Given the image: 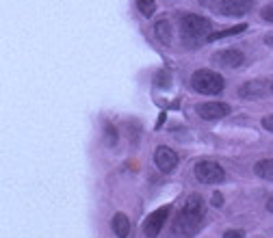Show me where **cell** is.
Masks as SVG:
<instances>
[{
    "label": "cell",
    "mask_w": 273,
    "mask_h": 238,
    "mask_svg": "<svg viewBox=\"0 0 273 238\" xmlns=\"http://www.w3.org/2000/svg\"><path fill=\"white\" fill-rule=\"evenodd\" d=\"M202 219H204V201L197 193H193V195L187 197V201H184L178 219H176L174 234H178L182 238L195 236L199 232V227H202Z\"/></svg>",
    "instance_id": "6da1fadb"
},
{
    "label": "cell",
    "mask_w": 273,
    "mask_h": 238,
    "mask_svg": "<svg viewBox=\"0 0 273 238\" xmlns=\"http://www.w3.org/2000/svg\"><path fill=\"white\" fill-rule=\"evenodd\" d=\"M211 28H213V24L204 15L184 13L180 18V35L187 46H197L202 39L206 42L208 35H211Z\"/></svg>",
    "instance_id": "7a4b0ae2"
},
{
    "label": "cell",
    "mask_w": 273,
    "mask_h": 238,
    "mask_svg": "<svg viewBox=\"0 0 273 238\" xmlns=\"http://www.w3.org/2000/svg\"><path fill=\"white\" fill-rule=\"evenodd\" d=\"M191 87H193V91L202 93V95H217L223 91L226 80L215 70H197L191 76Z\"/></svg>",
    "instance_id": "3957f363"
},
{
    "label": "cell",
    "mask_w": 273,
    "mask_h": 238,
    "mask_svg": "<svg viewBox=\"0 0 273 238\" xmlns=\"http://www.w3.org/2000/svg\"><path fill=\"white\" fill-rule=\"evenodd\" d=\"M193 174L197 178V182H202V184H219V182L226 180V171H223V167L219 165V162H215V160L195 162Z\"/></svg>",
    "instance_id": "277c9868"
},
{
    "label": "cell",
    "mask_w": 273,
    "mask_h": 238,
    "mask_svg": "<svg viewBox=\"0 0 273 238\" xmlns=\"http://www.w3.org/2000/svg\"><path fill=\"white\" fill-rule=\"evenodd\" d=\"M211 7L223 18H238L254 9V0H215Z\"/></svg>",
    "instance_id": "5b68a950"
},
{
    "label": "cell",
    "mask_w": 273,
    "mask_h": 238,
    "mask_svg": "<svg viewBox=\"0 0 273 238\" xmlns=\"http://www.w3.org/2000/svg\"><path fill=\"white\" fill-rule=\"evenodd\" d=\"M169 212H172V206H160L158 210L150 212V215L143 219V234L148 238H156L160 234V229H163L167 217H169Z\"/></svg>",
    "instance_id": "8992f818"
},
{
    "label": "cell",
    "mask_w": 273,
    "mask_h": 238,
    "mask_svg": "<svg viewBox=\"0 0 273 238\" xmlns=\"http://www.w3.org/2000/svg\"><path fill=\"white\" fill-rule=\"evenodd\" d=\"M213 63L219 67H228V70H236L245 63V54L241 48H223L217 54H213Z\"/></svg>",
    "instance_id": "52a82bcc"
},
{
    "label": "cell",
    "mask_w": 273,
    "mask_h": 238,
    "mask_svg": "<svg viewBox=\"0 0 273 238\" xmlns=\"http://www.w3.org/2000/svg\"><path fill=\"white\" fill-rule=\"evenodd\" d=\"M230 104L226 102H204L197 106V115L206 121H217V119H223L230 115Z\"/></svg>",
    "instance_id": "ba28073f"
},
{
    "label": "cell",
    "mask_w": 273,
    "mask_h": 238,
    "mask_svg": "<svg viewBox=\"0 0 273 238\" xmlns=\"http://www.w3.org/2000/svg\"><path fill=\"white\" fill-rule=\"evenodd\" d=\"M154 162L163 174H172V171L178 167V154L167 145H158L156 152H154Z\"/></svg>",
    "instance_id": "9c48e42d"
},
{
    "label": "cell",
    "mask_w": 273,
    "mask_h": 238,
    "mask_svg": "<svg viewBox=\"0 0 273 238\" xmlns=\"http://www.w3.org/2000/svg\"><path fill=\"white\" fill-rule=\"evenodd\" d=\"M111 227H113V232L119 238H128V236H130V221H128V217L124 215V212L113 215V219H111Z\"/></svg>",
    "instance_id": "30bf717a"
},
{
    "label": "cell",
    "mask_w": 273,
    "mask_h": 238,
    "mask_svg": "<svg viewBox=\"0 0 273 238\" xmlns=\"http://www.w3.org/2000/svg\"><path fill=\"white\" fill-rule=\"evenodd\" d=\"M247 30V24H236V26H230V28H223L219 32H211L206 42H219V39H226V37H234V35H241V32Z\"/></svg>",
    "instance_id": "8fae6325"
},
{
    "label": "cell",
    "mask_w": 273,
    "mask_h": 238,
    "mask_svg": "<svg viewBox=\"0 0 273 238\" xmlns=\"http://www.w3.org/2000/svg\"><path fill=\"white\" fill-rule=\"evenodd\" d=\"M254 174L267 180V182H273V158H262L254 165Z\"/></svg>",
    "instance_id": "7c38bea8"
},
{
    "label": "cell",
    "mask_w": 273,
    "mask_h": 238,
    "mask_svg": "<svg viewBox=\"0 0 273 238\" xmlns=\"http://www.w3.org/2000/svg\"><path fill=\"white\" fill-rule=\"evenodd\" d=\"M154 32H156L160 44H165V46L172 44V24H169V20H158L154 24Z\"/></svg>",
    "instance_id": "4fadbf2b"
},
{
    "label": "cell",
    "mask_w": 273,
    "mask_h": 238,
    "mask_svg": "<svg viewBox=\"0 0 273 238\" xmlns=\"http://www.w3.org/2000/svg\"><path fill=\"white\" fill-rule=\"evenodd\" d=\"M262 91H264V87L260 83H245L238 89V95L241 97H258Z\"/></svg>",
    "instance_id": "5bb4252c"
},
{
    "label": "cell",
    "mask_w": 273,
    "mask_h": 238,
    "mask_svg": "<svg viewBox=\"0 0 273 238\" xmlns=\"http://www.w3.org/2000/svg\"><path fill=\"white\" fill-rule=\"evenodd\" d=\"M136 3V9L141 11V15H146V18H152L156 11V0H134Z\"/></svg>",
    "instance_id": "9a60e30c"
},
{
    "label": "cell",
    "mask_w": 273,
    "mask_h": 238,
    "mask_svg": "<svg viewBox=\"0 0 273 238\" xmlns=\"http://www.w3.org/2000/svg\"><path fill=\"white\" fill-rule=\"evenodd\" d=\"M154 85L158 89H169L172 87V72L169 70H160L154 78Z\"/></svg>",
    "instance_id": "2e32d148"
},
{
    "label": "cell",
    "mask_w": 273,
    "mask_h": 238,
    "mask_svg": "<svg viewBox=\"0 0 273 238\" xmlns=\"http://www.w3.org/2000/svg\"><path fill=\"white\" fill-rule=\"evenodd\" d=\"M117 128L113 124H104V143H107L109 147L117 145Z\"/></svg>",
    "instance_id": "e0dca14e"
},
{
    "label": "cell",
    "mask_w": 273,
    "mask_h": 238,
    "mask_svg": "<svg viewBox=\"0 0 273 238\" xmlns=\"http://www.w3.org/2000/svg\"><path fill=\"white\" fill-rule=\"evenodd\" d=\"M260 15H262V20H264V22H273V3L267 5V7H262Z\"/></svg>",
    "instance_id": "ac0fdd59"
},
{
    "label": "cell",
    "mask_w": 273,
    "mask_h": 238,
    "mask_svg": "<svg viewBox=\"0 0 273 238\" xmlns=\"http://www.w3.org/2000/svg\"><path fill=\"white\" fill-rule=\"evenodd\" d=\"M223 238H245V232L243 229H228V232L223 234Z\"/></svg>",
    "instance_id": "d6986e66"
},
{
    "label": "cell",
    "mask_w": 273,
    "mask_h": 238,
    "mask_svg": "<svg viewBox=\"0 0 273 238\" xmlns=\"http://www.w3.org/2000/svg\"><path fill=\"white\" fill-rule=\"evenodd\" d=\"M262 128L264 130H269V132H273V115H267V117H262Z\"/></svg>",
    "instance_id": "ffe728a7"
},
{
    "label": "cell",
    "mask_w": 273,
    "mask_h": 238,
    "mask_svg": "<svg viewBox=\"0 0 273 238\" xmlns=\"http://www.w3.org/2000/svg\"><path fill=\"white\" fill-rule=\"evenodd\" d=\"M213 206H215V208H221V206H223V195H221L219 191L213 193Z\"/></svg>",
    "instance_id": "44dd1931"
},
{
    "label": "cell",
    "mask_w": 273,
    "mask_h": 238,
    "mask_svg": "<svg viewBox=\"0 0 273 238\" xmlns=\"http://www.w3.org/2000/svg\"><path fill=\"white\" fill-rule=\"evenodd\" d=\"M264 46H269V48H273V32H267V35H264Z\"/></svg>",
    "instance_id": "7402d4cb"
},
{
    "label": "cell",
    "mask_w": 273,
    "mask_h": 238,
    "mask_svg": "<svg viewBox=\"0 0 273 238\" xmlns=\"http://www.w3.org/2000/svg\"><path fill=\"white\" fill-rule=\"evenodd\" d=\"M165 119H167V115H165V113H160V115H158V121H156V128L163 126V121H165Z\"/></svg>",
    "instance_id": "603a6c76"
},
{
    "label": "cell",
    "mask_w": 273,
    "mask_h": 238,
    "mask_svg": "<svg viewBox=\"0 0 273 238\" xmlns=\"http://www.w3.org/2000/svg\"><path fill=\"white\" fill-rule=\"evenodd\" d=\"M267 210L273 215V197H269V201H267Z\"/></svg>",
    "instance_id": "cb8c5ba5"
},
{
    "label": "cell",
    "mask_w": 273,
    "mask_h": 238,
    "mask_svg": "<svg viewBox=\"0 0 273 238\" xmlns=\"http://www.w3.org/2000/svg\"><path fill=\"white\" fill-rule=\"evenodd\" d=\"M271 91H273V87H271Z\"/></svg>",
    "instance_id": "d4e9b609"
}]
</instances>
